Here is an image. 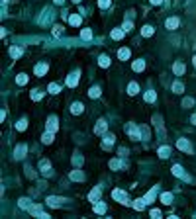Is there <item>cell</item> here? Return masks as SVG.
<instances>
[{
  "label": "cell",
  "mask_w": 196,
  "mask_h": 219,
  "mask_svg": "<svg viewBox=\"0 0 196 219\" xmlns=\"http://www.w3.org/2000/svg\"><path fill=\"white\" fill-rule=\"evenodd\" d=\"M112 198L116 200V202H120V203H124V206H128V198H126V192H122V190H118V188H116L114 190V192H112Z\"/></svg>",
  "instance_id": "obj_1"
},
{
  "label": "cell",
  "mask_w": 196,
  "mask_h": 219,
  "mask_svg": "<svg viewBox=\"0 0 196 219\" xmlns=\"http://www.w3.org/2000/svg\"><path fill=\"white\" fill-rule=\"evenodd\" d=\"M126 131H128V133H129V137H132V139H141V135H139V129H137L135 125H133V123H128V125H126Z\"/></svg>",
  "instance_id": "obj_2"
},
{
  "label": "cell",
  "mask_w": 196,
  "mask_h": 219,
  "mask_svg": "<svg viewBox=\"0 0 196 219\" xmlns=\"http://www.w3.org/2000/svg\"><path fill=\"white\" fill-rule=\"evenodd\" d=\"M153 121H155V127L159 129V139H165V137H167V133H165V127H163V119L159 118V115H155V118H153Z\"/></svg>",
  "instance_id": "obj_3"
},
{
  "label": "cell",
  "mask_w": 196,
  "mask_h": 219,
  "mask_svg": "<svg viewBox=\"0 0 196 219\" xmlns=\"http://www.w3.org/2000/svg\"><path fill=\"white\" fill-rule=\"evenodd\" d=\"M177 147H178L180 151L188 153V155H192V147H190V143H188V139H178V141H177Z\"/></svg>",
  "instance_id": "obj_4"
},
{
  "label": "cell",
  "mask_w": 196,
  "mask_h": 219,
  "mask_svg": "<svg viewBox=\"0 0 196 219\" xmlns=\"http://www.w3.org/2000/svg\"><path fill=\"white\" fill-rule=\"evenodd\" d=\"M30 213H32L33 217H41V219H49V215L45 213V211H41V207H39V206H32V207H30Z\"/></svg>",
  "instance_id": "obj_5"
},
{
  "label": "cell",
  "mask_w": 196,
  "mask_h": 219,
  "mask_svg": "<svg viewBox=\"0 0 196 219\" xmlns=\"http://www.w3.org/2000/svg\"><path fill=\"white\" fill-rule=\"evenodd\" d=\"M57 129H59V119H57L55 115H51V118L47 119V131H53V133H55Z\"/></svg>",
  "instance_id": "obj_6"
},
{
  "label": "cell",
  "mask_w": 196,
  "mask_h": 219,
  "mask_svg": "<svg viewBox=\"0 0 196 219\" xmlns=\"http://www.w3.org/2000/svg\"><path fill=\"white\" fill-rule=\"evenodd\" d=\"M173 174H175V176H178V178L190 180V178L186 176V172H184V168H183V166H180V164H175V166H173Z\"/></svg>",
  "instance_id": "obj_7"
},
{
  "label": "cell",
  "mask_w": 196,
  "mask_h": 219,
  "mask_svg": "<svg viewBox=\"0 0 196 219\" xmlns=\"http://www.w3.org/2000/svg\"><path fill=\"white\" fill-rule=\"evenodd\" d=\"M26 153H28V145H18L16 151H14V157L20 160V158H24V157H26Z\"/></svg>",
  "instance_id": "obj_8"
},
{
  "label": "cell",
  "mask_w": 196,
  "mask_h": 219,
  "mask_svg": "<svg viewBox=\"0 0 196 219\" xmlns=\"http://www.w3.org/2000/svg\"><path fill=\"white\" fill-rule=\"evenodd\" d=\"M88 200H90L92 203L100 202V186H96V188H92V190H90V194H88Z\"/></svg>",
  "instance_id": "obj_9"
},
{
  "label": "cell",
  "mask_w": 196,
  "mask_h": 219,
  "mask_svg": "<svg viewBox=\"0 0 196 219\" xmlns=\"http://www.w3.org/2000/svg\"><path fill=\"white\" fill-rule=\"evenodd\" d=\"M178 24H180V20H178V18H169V20L165 22V27H167V30H177Z\"/></svg>",
  "instance_id": "obj_10"
},
{
  "label": "cell",
  "mask_w": 196,
  "mask_h": 219,
  "mask_svg": "<svg viewBox=\"0 0 196 219\" xmlns=\"http://www.w3.org/2000/svg\"><path fill=\"white\" fill-rule=\"evenodd\" d=\"M47 63H39V65H35V75H38V76H43V75H45V72H47Z\"/></svg>",
  "instance_id": "obj_11"
},
{
  "label": "cell",
  "mask_w": 196,
  "mask_h": 219,
  "mask_svg": "<svg viewBox=\"0 0 196 219\" xmlns=\"http://www.w3.org/2000/svg\"><path fill=\"white\" fill-rule=\"evenodd\" d=\"M61 198H55V196H49V198H47V206L49 207H59L61 206Z\"/></svg>",
  "instance_id": "obj_12"
},
{
  "label": "cell",
  "mask_w": 196,
  "mask_h": 219,
  "mask_svg": "<svg viewBox=\"0 0 196 219\" xmlns=\"http://www.w3.org/2000/svg\"><path fill=\"white\" fill-rule=\"evenodd\" d=\"M94 213H98V215L106 213V203L104 202H96V203H94Z\"/></svg>",
  "instance_id": "obj_13"
},
{
  "label": "cell",
  "mask_w": 196,
  "mask_h": 219,
  "mask_svg": "<svg viewBox=\"0 0 196 219\" xmlns=\"http://www.w3.org/2000/svg\"><path fill=\"white\" fill-rule=\"evenodd\" d=\"M106 129H108V123H106L104 119H100V121L96 123V127H94V133H104Z\"/></svg>",
  "instance_id": "obj_14"
},
{
  "label": "cell",
  "mask_w": 196,
  "mask_h": 219,
  "mask_svg": "<svg viewBox=\"0 0 196 219\" xmlns=\"http://www.w3.org/2000/svg\"><path fill=\"white\" fill-rule=\"evenodd\" d=\"M155 196H157V188H153V190H149L147 194H145V203H153V200H155Z\"/></svg>",
  "instance_id": "obj_15"
},
{
  "label": "cell",
  "mask_w": 196,
  "mask_h": 219,
  "mask_svg": "<svg viewBox=\"0 0 196 219\" xmlns=\"http://www.w3.org/2000/svg\"><path fill=\"white\" fill-rule=\"evenodd\" d=\"M77 84H78V72H75V75H71L67 78V86H71V88H73V86H77Z\"/></svg>",
  "instance_id": "obj_16"
},
{
  "label": "cell",
  "mask_w": 196,
  "mask_h": 219,
  "mask_svg": "<svg viewBox=\"0 0 196 219\" xmlns=\"http://www.w3.org/2000/svg\"><path fill=\"white\" fill-rule=\"evenodd\" d=\"M51 18H53L51 10H47V12H45V16H41V18H39V24H41V26H45V24H49V22H51Z\"/></svg>",
  "instance_id": "obj_17"
},
{
  "label": "cell",
  "mask_w": 196,
  "mask_h": 219,
  "mask_svg": "<svg viewBox=\"0 0 196 219\" xmlns=\"http://www.w3.org/2000/svg\"><path fill=\"white\" fill-rule=\"evenodd\" d=\"M124 33H126V30H124V27L112 30V39H122V37H124Z\"/></svg>",
  "instance_id": "obj_18"
},
{
  "label": "cell",
  "mask_w": 196,
  "mask_h": 219,
  "mask_svg": "<svg viewBox=\"0 0 196 219\" xmlns=\"http://www.w3.org/2000/svg\"><path fill=\"white\" fill-rule=\"evenodd\" d=\"M71 180H77V182H83L84 180V174L81 170H73L71 172Z\"/></svg>",
  "instance_id": "obj_19"
},
{
  "label": "cell",
  "mask_w": 196,
  "mask_h": 219,
  "mask_svg": "<svg viewBox=\"0 0 196 219\" xmlns=\"http://www.w3.org/2000/svg\"><path fill=\"white\" fill-rule=\"evenodd\" d=\"M173 72H175V75H184V65L183 63H175V67H173Z\"/></svg>",
  "instance_id": "obj_20"
},
{
  "label": "cell",
  "mask_w": 196,
  "mask_h": 219,
  "mask_svg": "<svg viewBox=\"0 0 196 219\" xmlns=\"http://www.w3.org/2000/svg\"><path fill=\"white\" fill-rule=\"evenodd\" d=\"M132 206H133V209H137V211H141V209H143L145 206H147V203H145V200L141 198V200H135V202L132 203Z\"/></svg>",
  "instance_id": "obj_21"
},
{
  "label": "cell",
  "mask_w": 196,
  "mask_h": 219,
  "mask_svg": "<svg viewBox=\"0 0 196 219\" xmlns=\"http://www.w3.org/2000/svg\"><path fill=\"white\" fill-rule=\"evenodd\" d=\"M71 112H73V114H77V115H78V114H83V104H81V102H75V104L71 106Z\"/></svg>",
  "instance_id": "obj_22"
},
{
  "label": "cell",
  "mask_w": 196,
  "mask_h": 219,
  "mask_svg": "<svg viewBox=\"0 0 196 219\" xmlns=\"http://www.w3.org/2000/svg\"><path fill=\"white\" fill-rule=\"evenodd\" d=\"M112 143H114V135H112V133H110V135H104V143H102L104 147H106V149H110V147H112Z\"/></svg>",
  "instance_id": "obj_23"
},
{
  "label": "cell",
  "mask_w": 196,
  "mask_h": 219,
  "mask_svg": "<svg viewBox=\"0 0 196 219\" xmlns=\"http://www.w3.org/2000/svg\"><path fill=\"white\" fill-rule=\"evenodd\" d=\"M159 157H161V158L171 157V147H161V149H159Z\"/></svg>",
  "instance_id": "obj_24"
},
{
  "label": "cell",
  "mask_w": 196,
  "mask_h": 219,
  "mask_svg": "<svg viewBox=\"0 0 196 219\" xmlns=\"http://www.w3.org/2000/svg\"><path fill=\"white\" fill-rule=\"evenodd\" d=\"M161 202L165 203V206H169V203H173V194H161Z\"/></svg>",
  "instance_id": "obj_25"
},
{
  "label": "cell",
  "mask_w": 196,
  "mask_h": 219,
  "mask_svg": "<svg viewBox=\"0 0 196 219\" xmlns=\"http://www.w3.org/2000/svg\"><path fill=\"white\" fill-rule=\"evenodd\" d=\"M153 27H151V26H145L143 27V30H141V35H143V37H151V35H153Z\"/></svg>",
  "instance_id": "obj_26"
},
{
  "label": "cell",
  "mask_w": 196,
  "mask_h": 219,
  "mask_svg": "<svg viewBox=\"0 0 196 219\" xmlns=\"http://www.w3.org/2000/svg\"><path fill=\"white\" fill-rule=\"evenodd\" d=\"M137 92H139V86H137L135 82H132V84L128 86V94H132V96H135Z\"/></svg>",
  "instance_id": "obj_27"
},
{
  "label": "cell",
  "mask_w": 196,
  "mask_h": 219,
  "mask_svg": "<svg viewBox=\"0 0 196 219\" xmlns=\"http://www.w3.org/2000/svg\"><path fill=\"white\" fill-rule=\"evenodd\" d=\"M98 65H100V67H110V59H108L106 55H100V59H98Z\"/></svg>",
  "instance_id": "obj_28"
},
{
  "label": "cell",
  "mask_w": 196,
  "mask_h": 219,
  "mask_svg": "<svg viewBox=\"0 0 196 219\" xmlns=\"http://www.w3.org/2000/svg\"><path fill=\"white\" fill-rule=\"evenodd\" d=\"M69 22H71V26H81V16L73 14V16H69Z\"/></svg>",
  "instance_id": "obj_29"
},
{
  "label": "cell",
  "mask_w": 196,
  "mask_h": 219,
  "mask_svg": "<svg viewBox=\"0 0 196 219\" xmlns=\"http://www.w3.org/2000/svg\"><path fill=\"white\" fill-rule=\"evenodd\" d=\"M110 168H112V170H118V168H122V160H120V158H114V160H110Z\"/></svg>",
  "instance_id": "obj_30"
},
{
  "label": "cell",
  "mask_w": 196,
  "mask_h": 219,
  "mask_svg": "<svg viewBox=\"0 0 196 219\" xmlns=\"http://www.w3.org/2000/svg\"><path fill=\"white\" fill-rule=\"evenodd\" d=\"M18 206H20L22 209H30V207H32V203H30V200H26V198H22V200L18 202Z\"/></svg>",
  "instance_id": "obj_31"
},
{
  "label": "cell",
  "mask_w": 196,
  "mask_h": 219,
  "mask_svg": "<svg viewBox=\"0 0 196 219\" xmlns=\"http://www.w3.org/2000/svg\"><path fill=\"white\" fill-rule=\"evenodd\" d=\"M157 100V94L153 90H149V92H145V102H155Z\"/></svg>",
  "instance_id": "obj_32"
},
{
  "label": "cell",
  "mask_w": 196,
  "mask_h": 219,
  "mask_svg": "<svg viewBox=\"0 0 196 219\" xmlns=\"http://www.w3.org/2000/svg\"><path fill=\"white\" fill-rule=\"evenodd\" d=\"M22 53H24V51H22L20 47H12V49H10V55L14 57V59H18V57H22Z\"/></svg>",
  "instance_id": "obj_33"
},
{
  "label": "cell",
  "mask_w": 196,
  "mask_h": 219,
  "mask_svg": "<svg viewBox=\"0 0 196 219\" xmlns=\"http://www.w3.org/2000/svg\"><path fill=\"white\" fill-rule=\"evenodd\" d=\"M118 57H120L122 61H126L128 57H129V49H126V47H124V49H120V51H118Z\"/></svg>",
  "instance_id": "obj_34"
},
{
  "label": "cell",
  "mask_w": 196,
  "mask_h": 219,
  "mask_svg": "<svg viewBox=\"0 0 196 219\" xmlns=\"http://www.w3.org/2000/svg\"><path fill=\"white\" fill-rule=\"evenodd\" d=\"M49 92H51V94H59L61 92V86L57 84V82H51V84H49Z\"/></svg>",
  "instance_id": "obj_35"
},
{
  "label": "cell",
  "mask_w": 196,
  "mask_h": 219,
  "mask_svg": "<svg viewBox=\"0 0 196 219\" xmlns=\"http://www.w3.org/2000/svg\"><path fill=\"white\" fill-rule=\"evenodd\" d=\"M139 131H141V139H149V137H151V135H149V127H147V125H141V127H139Z\"/></svg>",
  "instance_id": "obj_36"
},
{
  "label": "cell",
  "mask_w": 196,
  "mask_h": 219,
  "mask_svg": "<svg viewBox=\"0 0 196 219\" xmlns=\"http://www.w3.org/2000/svg\"><path fill=\"white\" fill-rule=\"evenodd\" d=\"M30 96H32V100H35V102H39V100L43 98V92H41V90H33V92L30 94Z\"/></svg>",
  "instance_id": "obj_37"
},
{
  "label": "cell",
  "mask_w": 196,
  "mask_h": 219,
  "mask_svg": "<svg viewBox=\"0 0 196 219\" xmlns=\"http://www.w3.org/2000/svg\"><path fill=\"white\" fill-rule=\"evenodd\" d=\"M43 143H45V145H49V143H51L53 141V131H47V133L45 135H43V139H41Z\"/></svg>",
  "instance_id": "obj_38"
},
{
  "label": "cell",
  "mask_w": 196,
  "mask_h": 219,
  "mask_svg": "<svg viewBox=\"0 0 196 219\" xmlns=\"http://www.w3.org/2000/svg\"><path fill=\"white\" fill-rule=\"evenodd\" d=\"M16 82H18L20 86L26 84V82H28V75H24V72H22V75H18V76H16Z\"/></svg>",
  "instance_id": "obj_39"
},
{
  "label": "cell",
  "mask_w": 196,
  "mask_h": 219,
  "mask_svg": "<svg viewBox=\"0 0 196 219\" xmlns=\"http://www.w3.org/2000/svg\"><path fill=\"white\" fill-rule=\"evenodd\" d=\"M63 30H65L63 26H55V27H53V35H55V37H61V35H63Z\"/></svg>",
  "instance_id": "obj_40"
},
{
  "label": "cell",
  "mask_w": 196,
  "mask_h": 219,
  "mask_svg": "<svg viewBox=\"0 0 196 219\" xmlns=\"http://www.w3.org/2000/svg\"><path fill=\"white\" fill-rule=\"evenodd\" d=\"M183 90H184V86L180 84V82H175V84H173V92H175V94H180Z\"/></svg>",
  "instance_id": "obj_41"
},
{
  "label": "cell",
  "mask_w": 196,
  "mask_h": 219,
  "mask_svg": "<svg viewBox=\"0 0 196 219\" xmlns=\"http://www.w3.org/2000/svg\"><path fill=\"white\" fill-rule=\"evenodd\" d=\"M88 96H90V98H98V96H100V88H98V86H94V88H90Z\"/></svg>",
  "instance_id": "obj_42"
},
{
  "label": "cell",
  "mask_w": 196,
  "mask_h": 219,
  "mask_svg": "<svg viewBox=\"0 0 196 219\" xmlns=\"http://www.w3.org/2000/svg\"><path fill=\"white\" fill-rule=\"evenodd\" d=\"M143 69H145V63H143V61H135V63H133V71L139 72V71H143Z\"/></svg>",
  "instance_id": "obj_43"
},
{
  "label": "cell",
  "mask_w": 196,
  "mask_h": 219,
  "mask_svg": "<svg viewBox=\"0 0 196 219\" xmlns=\"http://www.w3.org/2000/svg\"><path fill=\"white\" fill-rule=\"evenodd\" d=\"M26 127H28V121H26V119H20V121L16 123V129H18V131H24Z\"/></svg>",
  "instance_id": "obj_44"
},
{
  "label": "cell",
  "mask_w": 196,
  "mask_h": 219,
  "mask_svg": "<svg viewBox=\"0 0 196 219\" xmlns=\"http://www.w3.org/2000/svg\"><path fill=\"white\" fill-rule=\"evenodd\" d=\"M81 37H83V39H90V37H92L90 27H88V30H83V32H81Z\"/></svg>",
  "instance_id": "obj_45"
},
{
  "label": "cell",
  "mask_w": 196,
  "mask_h": 219,
  "mask_svg": "<svg viewBox=\"0 0 196 219\" xmlns=\"http://www.w3.org/2000/svg\"><path fill=\"white\" fill-rule=\"evenodd\" d=\"M124 30H126V32H132V30H133V24H132L129 20H128V22H124Z\"/></svg>",
  "instance_id": "obj_46"
},
{
  "label": "cell",
  "mask_w": 196,
  "mask_h": 219,
  "mask_svg": "<svg viewBox=\"0 0 196 219\" xmlns=\"http://www.w3.org/2000/svg\"><path fill=\"white\" fill-rule=\"evenodd\" d=\"M98 6L100 8H108V6H110V0H98Z\"/></svg>",
  "instance_id": "obj_47"
},
{
  "label": "cell",
  "mask_w": 196,
  "mask_h": 219,
  "mask_svg": "<svg viewBox=\"0 0 196 219\" xmlns=\"http://www.w3.org/2000/svg\"><path fill=\"white\" fill-rule=\"evenodd\" d=\"M151 217H153V219H159V217H161V211H159V209H151Z\"/></svg>",
  "instance_id": "obj_48"
},
{
  "label": "cell",
  "mask_w": 196,
  "mask_h": 219,
  "mask_svg": "<svg viewBox=\"0 0 196 219\" xmlns=\"http://www.w3.org/2000/svg\"><path fill=\"white\" fill-rule=\"evenodd\" d=\"M183 106H184V108H190V106H192V100H190V98H184V100H183Z\"/></svg>",
  "instance_id": "obj_49"
},
{
  "label": "cell",
  "mask_w": 196,
  "mask_h": 219,
  "mask_svg": "<svg viewBox=\"0 0 196 219\" xmlns=\"http://www.w3.org/2000/svg\"><path fill=\"white\" fill-rule=\"evenodd\" d=\"M81 163H83V157H73V164H77V166H78Z\"/></svg>",
  "instance_id": "obj_50"
},
{
  "label": "cell",
  "mask_w": 196,
  "mask_h": 219,
  "mask_svg": "<svg viewBox=\"0 0 196 219\" xmlns=\"http://www.w3.org/2000/svg\"><path fill=\"white\" fill-rule=\"evenodd\" d=\"M149 2H151V4H161L163 0H149Z\"/></svg>",
  "instance_id": "obj_51"
},
{
  "label": "cell",
  "mask_w": 196,
  "mask_h": 219,
  "mask_svg": "<svg viewBox=\"0 0 196 219\" xmlns=\"http://www.w3.org/2000/svg\"><path fill=\"white\" fill-rule=\"evenodd\" d=\"M192 123H194V125H196V114L192 115Z\"/></svg>",
  "instance_id": "obj_52"
},
{
  "label": "cell",
  "mask_w": 196,
  "mask_h": 219,
  "mask_svg": "<svg viewBox=\"0 0 196 219\" xmlns=\"http://www.w3.org/2000/svg\"><path fill=\"white\" fill-rule=\"evenodd\" d=\"M65 2V0H55V4H63Z\"/></svg>",
  "instance_id": "obj_53"
},
{
  "label": "cell",
  "mask_w": 196,
  "mask_h": 219,
  "mask_svg": "<svg viewBox=\"0 0 196 219\" xmlns=\"http://www.w3.org/2000/svg\"><path fill=\"white\" fill-rule=\"evenodd\" d=\"M194 67H196V55H194Z\"/></svg>",
  "instance_id": "obj_54"
},
{
  "label": "cell",
  "mask_w": 196,
  "mask_h": 219,
  "mask_svg": "<svg viewBox=\"0 0 196 219\" xmlns=\"http://www.w3.org/2000/svg\"><path fill=\"white\" fill-rule=\"evenodd\" d=\"M73 2H77V4H78V2H81V0H73Z\"/></svg>",
  "instance_id": "obj_55"
}]
</instances>
